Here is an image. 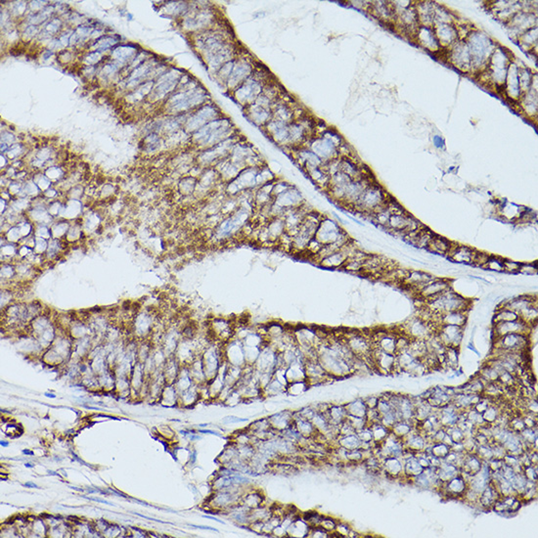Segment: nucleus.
I'll use <instances>...</instances> for the list:
<instances>
[{"label": "nucleus", "instance_id": "3", "mask_svg": "<svg viewBox=\"0 0 538 538\" xmlns=\"http://www.w3.org/2000/svg\"><path fill=\"white\" fill-rule=\"evenodd\" d=\"M510 54L503 47L496 48L491 55L486 67L488 77L491 84L497 87H504L509 65L511 64Z\"/></svg>", "mask_w": 538, "mask_h": 538}, {"label": "nucleus", "instance_id": "23", "mask_svg": "<svg viewBox=\"0 0 538 538\" xmlns=\"http://www.w3.org/2000/svg\"><path fill=\"white\" fill-rule=\"evenodd\" d=\"M522 100V106L528 116H536L537 113V95L534 89L530 88Z\"/></svg>", "mask_w": 538, "mask_h": 538}, {"label": "nucleus", "instance_id": "28", "mask_svg": "<svg viewBox=\"0 0 538 538\" xmlns=\"http://www.w3.org/2000/svg\"><path fill=\"white\" fill-rule=\"evenodd\" d=\"M408 331L415 338L420 340H425L429 334V329L427 323L421 319H415L409 324Z\"/></svg>", "mask_w": 538, "mask_h": 538}, {"label": "nucleus", "instance_id": "2", "mask_svg": "<svg viewBox=\"0 0 538 538\" xmlns=\"http://www.w3.org/2000/svg\"><path fill=\"white\" fill-rule=\"evenodd\" d=\"M470 302L450 288L429 300L430 311L437 314L445 312L464 311L469 307Z\"/></svg>", "mask_w": 538, "mask_h": 538}, {"label": "nucleus", "instance_id": "6", "mask_svg": "<svg viewBox=\"0 0 538 538\" xmlns=\"http://www.w3.org/2000/svg\"><path fill=\"white\" fill-rule=\"evenodd\" d=\"M536 25V16L527 12H518L509 21V28L511 32L518 36V38L525 32L534 28Z\"/></svg>", "mask_w": 538, "mask_h": 538}, {"label": "nucleus", "instance_id": "37", "mask_svg": "<svg viewBox=\"0 0 538 538\" xmlns=\"http://www.w3.org/2000/svg\"><path fill=\"white\" fill-rule=\"evenodd\" d=\"M504 259L498 258H488L484 264V267L493 270L496 272H502L504 271V265H503Z\"/></svg>", "mask_w": 538, "mask_h": 538}, {"label": "nucleus", "instance_id": "19", "mask_svg": "<svg viewBox=\"0 0 538 538\" xmlns=\"http://www.w3.org/2000/svg\"><path fill=\"white\" fill-rule=\"evenodd\" d=\"M293 423L304 439L312 438L317 432V430L313 426L312 421L302 418L298 412H295L293 414Z\"/></svg>", "mask_w": 538, "mask_h": 538}, {"label": "nucleus", "instance_id": "12", "mask_svg": "<svg viewBox=\"0 0 538 538\" xmlns=\"http://www.w3.org/2000/svg\"><path fill=\"white\" fill-rule=\"evenodd\" d=\"M437 279L433 275L430 273L421 271V270H413L410 271L406 278L403 280V283L413 288L414 290L420 291L425 288L429 283L432 282L433 280Z\"/></svg>", "mask_w": 538, "mask_h": 538}, {"label": "nucleus", "instance_id": "40", "mask_svg": "<svg viewBox=\"0 0 538 538\" xmlns=\"http://www.w3.org/2000/svg\"><path fill=\"white\" fill-rule=\"evenodd\" d=\"M319 526L322 527L323 529H325L326 531H331V530L336 529L337 525L335 524V522L332 521L331 519H324L323 518L321 522H320V524H319Z\"/></svg>", "mask_w": 538, "mask_h": 538}, {"label": "nucleus", "instance_id": "48", "mask_svg": "<svg viewBox=\"0 0 538 538\" xmlns=\"http://www.w3.org/2000/svg\"><path fill=\"white\" fill-rule=\"evenodd\" d=\"M0 444L2 447H8L9 446V442L7 441H0Z\"/></svg>", "mask_w": 538, "mask_h": 538}, {"label": "nucleus", "instance_id": "32", "mask_svg": "<svg viewBox=\"0 0 538 538\" xmlns=\"http://www.w3.org/2000/svg\"><path fill=\"white\" fill-rule=\"evenodd\" d=\"M434 236L429 230H420L417 237L412 242V245L420 247V249H428L430 245V241L432 237Z\"/></svg>", "mask_w": 538, "mask_h": 538}, {"label": "nucleus", "instance_id": "31", "mask_svg": "<svg viewBox=\"0 0 538 538\" xmlns=\"http://www.w3.org/2000/svg\"><path fill=\"white\" fill-rule=\"evenodd\" d=\"M519 82L521 93L523 96L530 89V86L532 84V75L527 68L519 69Z\"/></svg>", "mask_w": 538, "mask_h": 538}, {"label": "nucleus", "instance_id": "16", "mask_svg": "<svg viewBox=\"0 0 538 538\" xmlns=\"http://www.w3.org/2000/svg\"><path fill=\"white\" fill-rule=\"evenodd\" d=\"M450 288V282L448 280L437 278L432 282L429 283L425 288L420 291V296L425 300H430L431 298L441 294L442 292Z\"/></svg>", "mask_w": 538, "mask_h": 538}, {"label": "nucleus", "instance_id": "10", "mask_svg": "<svg viewBox=\"0 0 538 538\" xmlns=\"http://www.w3.org/2000/svg\"><path fill=\"white\" fill-rule=\"evenodd\" d=\"M416 37L420 45L428 51L437 52L440 50L441 45L438 42L436 34L431 27L421 26L416 32Z\"/></svg>", "mask_w": 538, "mask_h": 538}, {"label": "nucleus", "instance_id": "51", "mask_svg": "<svg viewBox=\"0 0 538 538\" xmlns=\"http://www.w3.org/2000/svg\"><path fill=\"white\" fill-rule=\"evenodd\" d=\"M48 473H50V474H53V475H59V473H56L53 471H48Z\"/></svg>", "mask_w": 538, "mask_h": 538}, {"label": "nucleus", "instance_id": "38", "mask_svg": "<svg viewBox=\"0 0 538 538\" xmlns=\"http://www.w3.org/2000/svg\"><path fill=\"white\" fill-rule=\"evenodd\" d=\"M503 265H504V271L506 272L516 273V272H519L521 263L516 261H512V260H504Z\"/></svg>", "mask_w": 538, "mask_h": 538}, {"label": "nucleus", "instance_id": "26", "mask_svg": "<svg viewBox=\"0 0 538 538\" xmlns=\"http://www.w3.org/2000/svg\"><path fill=\"white\" fill-rule=\"evenodd\" d=\"M241 503L247 509L252 510L255 508H258L259 506L263 505V496L257 490H251L247 492H244L241 499Z\"/></svg>", "mask_w": 538, "mask_h": 538}, {"label": "nucleus", "instance_id": "13", "mask_svg": "<svg viewBox=\"0 0 538 538\" xmlns=\"http://www.w3.org/2000/svg\"><path fill=\"white\" fill-rule=\"evenodd\" d=\"M478 253L467 246H455L451 247L448 252L449 259L457 263H466L471 264L474 263Z\"/></svg>", "mask_w": 538, "mask_h": 538}, {"label": "nucleus", "instance_id": "1", "mask_svg": "<svg viewBox=\"0 0 538 538\" xmlns=\"http://www.w3.org/2000/svg\"><path fill=\"white\" fill-rule=\"evenodd\" d=\"M467 46L472 61V69L483 70L494 52L495 43L484 32H473L468 35Z\"/></svg>", "mask_w": 538, "mask_h": 538}, {"label": "nucleus", "instance_id": "21", "mask_svg": "<svg viewBox=\"0 0 538 538\" xmlns=\"http://www.w3.org/2000/svg\"><path fill=\"white\" fill-rule=\"evenodd\" d=\"M309 524L303 519H295L290 527L287 529V535L294 537H305L308 535L311 530Z\"/></svg>", "mask_w": 538, "mask_h": 538}, {"label": "nucleus", "instance_id": "5", "mask_svg": "<svg viewBox=\"0 0 538 538\" xmlns=\"http://www.w3.org/2000/svg\"><path fill=\"white\" fill-rule=\"evenodd\" d=\"M344 234L340 226L338 225L334 220L325 219L322 222H320V224L318 226L317 232L315 234L316 235L315 239L320 244H322L323 246H325V245L336 242Z\"/></svg>", "mask_w": 538, "mask_h": 538}, {"label": "nucleus", "instance_id": "46", "mask_svg": "<svg viewBox=\"0 0 538 538\" xmlns=\"http://www.w3.org/2000/svg\"><path fill=\"white\" fill-rule=\"evenodd\" d=\"M204 516V518H206V519H210V520H214V521H215V522H217V523H219V524H222V525H224V522H223V521H220V520H218V519H217V518H215V516Z\"/></svg>", "mask_w": 538, "mask_h": 538}, {"label": "nucleus", "instance_id": "36", "mask_svg": "<svg viewBox=\"0 0 538 538\" xmlns=\"http://www.w3.org/2000/svg\"><path fill=\"white\" fill-rule=\"evenodd\" d=\"M247 72H249V66L245 63H240L233 69L231 77L233 78V81L235 82V85L241 82V79L247 75Z\"/></svg>", "mask_w": 538, "mask_h": 538}, {"label": "nucleus", "instance_id": "15", "mask_svg": "<svg viewBox=\"0 0 538 538\" xmlns=\"http://www.w3.org/2000/svg\"><path fill=\"white\" fill-rule=\"evenodd\" d=\"M527 327V323L519 318L513 321L496 323L494 332L500 338L509 334H524Z\"/></svg>", "mask_w": 538, "mask_h": 538}, {"label": "nucleus", "instance_id": "42", "mask_svg": "<svg viewBox=\"0 0 538 538\" xmlns=\"http://www.w3.org/2000/svg\"><path fill=\"white\" fill-rule=\"evenodd\" d=\"M84 497L86 498V499H89V500H92V501H96V502H99V503H104V504H108V505H113L112 503H110L109 501H106V500H104V499H100V498H88V497H86V496H84Z\"/></svg>", "mask_w": 538, "mask_h": 538}, {"label": "nucleus", "instance_id": "39", "mask_svg": "<svg viewBox=\"0 0 538 538\" xmlns=\"http://www.w3.org/2000/svg\"><path fill=\"white\" fill-rule=\"evenodd\" d=\"M519 272L523 273L525 275H534V274H536L537 270H536V267L534 265H532V264H522L521 263Z\"/></svg>", "mask_w": 538, "mask_h": 538}, {"label": "nucleus", "instance_id": "49", "mask_svg": "<svg viewBox=\"0 0 538 538\" xmlns=\"http://www.w3.org/2000/svg\"><path fill=\"white\" fill-rule=\"evenodd\" d=\"M45 397H46V398H56V396H55V395H53V394H48V392H47V394H45Z\"/></svg>", "mask_w": 538, "mask_h": 538}, {"label": "nucleus", "instance_id": "18", "mask_svg": "<svg viewBox=\"0 0 538 538\" xmlns=\"http://www.w3.org/2000/svg\"><path fill=\"white\" fill-rule=\"evenodd\" d=\"M259 84L256 80H247L240 88H238L237 99L240 103L245 104L247 101H253L258 93Z\"/></svg>", "mask_w": 538, "mask_h": 538}, {"label": "nucleus", "instance_id": "41", "mask_svg": "<svg viewBox=\"0 0 538 538\" xmlns=\"http://www.w3.org/2000/svg\"><path fill=\"white\" fill-rule=\"evenodd\" d=\"M243 422H247V418H238V417H234V416H229V417H226L225 419L223 420V423H225V424L243 423Z\"/></svg>", "mask_w": 538, "mask_h": 538}, {"label": "nucleus", "instance_id": "25", "mask_svg": "<svg viewBox=\"0 0 538 538\" xmlns=\"http://www.w3.org/2000/svg\"><path fill=\"white\" fill-rule=\"evenodd\" d=\"M533 304H534V301L530 300L528 297H519V298H515V299L507 301L503 307L516 312L519 315L521 312L525 311L528 306L533 305Z\"/></svg>", "mask_w": 538, "mask_h": 538}, {"label": "nucleus", "instance_id": "8", "mask_svg": "<svg viewBox=\"0 0 538 538\" xmlns=\"http://www.w3.org/2000/svg\"><path fill=\"white\" fill-rule=\"evenodd\" d=\"M504 91L507 97H509L513 101H518L522 97L519 82V67L513 62H511L508 68L504 84Z\"/></svg>", "mask_w": 538, "mask_h": 538}, {"label": "nucleus", "instance_id": "30", "mask_svg": "<svg viewBox=\"0 0 538 538\" xmlns=\"http://www.w3.org/2000/svg\"><path fill=\"white\" fill-rule=\"evenodd\" d=\"M345 410L347 412V415L355 416V417H360V418H365L366 413H367V406H366L364 401L355 400L354 402L348 403L345 406Z\"/></svg>", "mask_w": 538, "mask_h": 538}, {"label": "nucleus", "instance_id": "9", "mask_svg": "<svg viewBox=\"0 0 538 538\" xmlns=\"http://www.w3.org/2000/svg\"><path fill=\"white\" fill-rule=\"evenodd\" d=\"M432 30L441 46L451 45L457 40L458 32L451 24L436 23L433 24Z\"/></svg>", "mask_w": 538, "mask_h": 538}, {"label": "nucleus", "instance_id": "47", "mask_svg": "<svg viewBox=\"0 0 538 538\" xmlns=\"http://www.w3.org/2000/svg\"><path fill=\"white\" fill-rule=\"evenodd\" d=\"M23 454H25V455H30V456H33V455H34V453L32 451H30L29 449H24V450H23Z\"/></svg>", "mask_w": 538, "mask_h": 538}, {"label": "nucleus", "instance_id": "45", "mask_svg": "<svg viewBox=\"0 0 538 538\" xmlns=\"http://www.w3.org/2000/svg\"><path fill=\"white\" fill-rule=\"evenodd\" d=\"M24 486H26L27 488H38L37 484H33V483H31V482L26 483V484H24Z\"/></svg>", "mask_w": 538, "mask_h": 538}, {"label": "nucleus", "instance_id": "50", "mask_svg": "<svg viewBox=\"0 0 538 538\" xmlns=\"http://www.w3.org/2000/svg\"><path fill=\"white\" fill-rule=\"evenodd\" d=\"M25 466H26V468H30V469H32V468L34 467V466H33V465H32L31 463H26V464H25Z\"/></svg>", "mask_w": 538, "mask_h": 538}, {"label": "nucleus", "instance_id": "27", "mask_svg": "<svg viewBox=\"0 0 538 538\" xmlns=\"http://www.w3.org/2000/svg\"><path fill=\"white\" fill-rule=\"evenodd\" d=\"M519 44L524 50H530L537 43V28L534 27L518 38Z\"/></svg>", "mask_w": 538, "mask_h": 538}, {"label": "nucleus", "instance_id": "29", "mask_svg": "<svg viewBox=\"0 0 538 538\" xmlns=\"http://www.w3.org/2000/svg\"><path fill=\"white\" fill-rule=\"evenodd\" d=\"M200 399L199 388L196 386H192L188 389L179 394V401L183 406H192Z\"/></svg>", "mask_w": 538, "mask_h": 538}, {"label": "nucleus", "instance_id": "4", "mask_svg": "<svg viewBox=\"0 0 538 538\" xmlns=\"http://www.w3.org/2000/svg\"><path fill=\"white\" fill-rule=\"evenodd\" d=\"M387 194L380 185H369L356 201V206L361 211L373 212L376 215L387 205Z\"/></svg>", "mask_w": 538, "mask_h": 538}, {"label": "nucleus", "instance_id": "33", "mask_svg": "<svg viewBox=\"0 0 538 538\" xmlns=\"http://www.w3.org/2000/svg\"><path fill=\"white\" fill-rule=\"evenodd\" d=\"M307 382L306 381H301V382H294V383H289L288 386H287V389H286V392L289 394L293 397H299L301 396L302 394H304L307 389Z\"/></svg>", "mask_w": 538, "mask_h": 538}, {"label": "nucleus", "instance_id": "17", "mask_svg": "<svg viewBox=\"0 0 538 538\" xmlns=\"http://www.w3.org/2000/svg\"><path fill=\"white\" fill-rule=\"evenodd\" d=\"M293 412L282 411L269 416L268 420L271 428L277 432H281L288 429L293 424Z\"/></svg>", "mask_w": 538, "mask_h": 538}, {"label": "nucleus", "instance_id": "43", "mask_svg": "<svg viewBox=\"0 0 538 538\" xmlns=\"http://www.w3.org/2000/svg\"><path fill=\"white\" fill-rule=\"evenodd\" d=\"M199 431H200V432H203V433H210V434H215V436H217V437H222L221 434H219L217 431H215V430H200Z\"/></svg>", "mask_w": 538, "mask_h": 538}, {"label": "nucleus", "instance_id": "14", "mask_svg": "<svg viewBox=\"0 0 538 538\" xmlns=\"http://www.w3.org/2000/svg\"><path fill=\"white\" fill-rule=\"evenodd\" d=\"M501 348L507 353H516L525 347L527 339L524 334H509L499 338Z\"/></svg>", "mask_w": 538, "mask_h": 538}, {"label": "nucleus", "instance_id": "11", "mask_svg": "<svg viewBox=\"0 0 538 538\" xmlns=\"http://www.w3.org/2000/svg\"><path fill=\"white\" fill-rule=\"evenodd\" d=\"M463 338V327L453 325H441L440 340L446 347H457Z\"/></svg>", "mask_w": 538, "mask_h": 538}, {"label": "nucleus", "instance_id": "22", "mask_svg": "<svg viewBox=\"0 0 538 538\" xmlns=\"http://www.w3.org/2000/svg\"><path fill=\"white\" fill-rule=\"evenodd\" d=\"M160 401L163 406L173 407L179 401V394L174 385H170L163 388L160 395Z\"/></svg>", "mask_w": 538, "mask_h": 538}, {"label": "nucleus", "instance_id": "20", "mask_svg": "<svg viewBox=\"0 0 538 538\" xmlns=\"http://www.w3.org/2000/svg\"><path fill=\"white\" fill-rule=\"evenodd\" d=\"M441 325H453L463 327L466 323L467 313L464 311L445 312L440 314Z\"/></svg>", "mask_w": 538, "mask_h": 538}, {"label": "nucleus", "instance_id": "7", "mask_svg": "<svg viewBox=\"0 0 538 538\" xmlns=\"http://www.w3.org/2000/svg\"><path fill=\"white\" fill-rule=\"evenodd\" d=\"M449 58L452 65L464 73L472 70L471 56L466 43H454Z\"/></svg>", "mask_w": 538, "mask_h": 538}, {"label": "nucleus", "instance_id": "44", "mask_svg": "<svg viewBox=\"0 0 538 538\" xmlns=\"http://www.w3.org/2000/svg\"><path fill=\"white\" fill-rule=\"evenodd\" d=\"M190 527H196V528H200V529H209V530H213V531H218L216 528H213V527H204V526H195V525H190Z\"/></svg>", "mask_w": 538, "mask_h": 538}, {"label": "nucleus", "instance_id": "34", "mask_svg": "<svg viewBox=\"0 0 538 538\" xmlns=\"http://www.w3.org/2000/svg\"><path fill=\"white\" fill-rule=\"evenodd\" d=\"M519 315L516 312H512L506 307L499 308V311L496 312L494 317V321L496 323L504 322V321H513L519 319Z\"/></svg>", "mask_w": 538, "mask_h": 538}, {"label": "nucleus", "instance_id": "35", "mask_svg": "<svg viewBox=\"0 0 538 538\" xmlns=\"http://www.w3.org/2000/svg\"><path fill=\"white\" fill-rule=\"evenodd\" d=\"M361 442L362 441H360V439L357 436L349 434V436H344V438L341 440V445L344 447V449L349 451V450L358 449L360 447Z\"/></svg>", "mask_w": 538, "mask_h": 538}, {"label": "nucleus", "instance_id": "24", "mask_svg": "<svg viewBox=\"0 0 538 538\" xmlns=\"http://www.w3.org/2000/svg\"><path fill=\"white\" fill-rule=\"evenodd\" d=\"M451 247V243L445 238L441 236H433L427 250H429L433 254L446 255L448 254Z\"/></svg>", "mask_w": 538, "mask_h": 538}]
</instances>
